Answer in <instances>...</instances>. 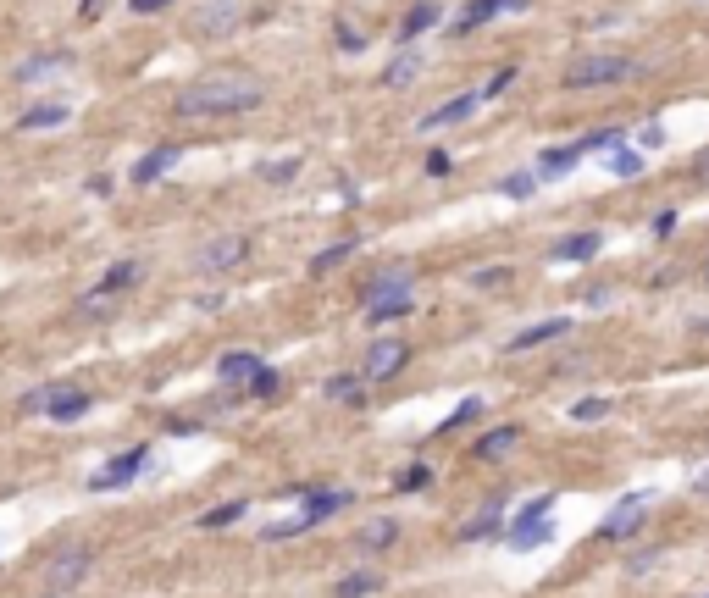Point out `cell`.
<instances>
[{
    "label": "cell",
    "instance_id": "cell-30",
    "mask_svg": "<svg viewBox=\"0 0 709 598\" xmlns=\"http://www.w3.org/2000/svg\"><path fill=\"white\" fill-rule=\"evenodd\" d=\"M349 255H355V239H344V244H327V250H316V255H311V277H327L333 266H344Z\"/></svg>",
    "mask_w": 709,
    "mask_h": 598
},
{
    "label": "cell",
    "instance_id": "cell-33",
    "mask_svg": "<svg viewBox=\"0 0 709 598\" xmlns=\"http://www.w3.org/2000/svg\"><path fill=\"white\" fill-rule=\"evenodd\" d=\"M621 139H626L621 128H599V133H588V139H577V144H582V156H610Z\"/></svg>",
    "mask_w": 709,
    "mask_h": 598
},
{
    "label": "cell",
    "instance_id": "cell-6",
    "mask_svg": "<svg viewBox=\"0 0 709 598\" xmlns=\"http://www.w3.org/2000/svg\"><path fill=\"white\" fill-rule=\"evenodd\" d=\"M244 255H250V239H244V233H211V239L194 250V272H200V277H222V272H233Z\"/></svg>",
    "mask_w": 709,
    "mask_h": 598
},
{
    "label": "cell",
    "instance_id": "cell-8",
    "mask_svg": "<svg viewBox=\"0 0 709 598\" xmlns=\"http://www.w3.org/2000/svg\"><path fill=\"white\" fill-rule=\"evenodd\" d=\"M405 360H410L405 338H377V344L366 349V360H361V377H366V383H388V377L405 371Z\"/></svg>",
    "mask_w": 709,
    "mask_h": 598
},
{
    "label": "cell",
    "instance_id": "cell-21",
    "mask_svg": "<svg viewBox=\"0 0 709 598\" xmlns=\"http://www.w3.org/2000/svg\"><path fill=\"white\" fill-rule=\"evenodd\" d=\"M499 521H505V499H488L477 515H471L466 527H460V543H482V538H493L499 532Z\"/></svg>",
    "mask_w": 709,
    "mask_h": 598
},
{
    "label": "cell",
    "instance_id": "cell-47",
    "mask_svg": "<svg viewBox=\"0 0 709 598\" xmlns=\"http://www.w3.org/2000/svg\"><path fill=\"white\" fill-rule=\"evenodd\" d=\"M698 183H709V150L698 156Z\"/></svg>",
    "mask_w": 709,
    "mask_h": 598
},
{
    "label": "cell",
    "instance_id": "cell-25",
    "mask_svg": "<svg viewBox=\"0 0 709 598\" xmlns=\"http://www.w3.org/2000/svg\"><path fill=\"white\" fill-rule=\"evenodd\" d=\"M67 117H73V106H61V100H50V106H28L23 117H17V128H28V133H34V128H61Z\"/></svg>",
    "mask_w": 709,
    "mask_h": 598
},
{
    "label": "cell",
    "instance_id": "cell-27",
    "mask_svg": "<svg viewBox=\"0 0 709 598\" xmlns=\"http://www.w3.org/2000/svg\"><path fill=\"white\" fill-rule=\"evenodd\" d=\"M416 78H421V50L405 45V56H399L394 67L383 72V84H388V89H405V84H416Z\"/></svg>",
    "mask_w": 709,
    "mask_h": 598
},
{
    "label": "cell",
    "instance_id": "cell-28",
    "mask_svg": "<svg viewBox=\"0 0 709 598\" xmlns=\"http://www.w3.org/2000/svg\"><path fill=\"white\" fill-rule=\"evenodd\" d=\"M327 399H338V405H349V410H361L366 405V377H333V383H327Z\"/></svg>",
    "mask_w": 709,
    "mask_h": 598
},
{
    "label": "cell",
    "instance_id": "cell-50",
    "mask_svg": "<svg viewBox=\"0 0 709 598\" xmlns=\"http://www.w3.org/2000/svg\"><path fill=\"white\" fill-rule=\"evenodd\" d=\"M704 283H709V277H704Z\"/></svg>",
    "mask_w": 709,
    "mask_h": 598
},
{
    "label": "cell",
    "instance_id": "cell-49",
    "mask_svg": "<svg viewBox=\"0 0 709 598\" xmlns=\"http://www.w3.org/2000/svg\"><path fill=\"white\" fill-rule=\"evenodd\" d=\"M698 333H709V316H704V322H698Z\"/></svg>",
    "mask_w": 709,
    "mask_h": 598
},
{
    "label": "cell",
    "instance_id": "cell-24",
    "mask_svg": "<svg viewBox=\"0 0 709 598\" xmlns=\"http://www.w3.org/2000/svg\"><path fill=\"white\" fill-rule=\"evenodd\" d=\"M410 311H416V299H410V294H394V299H377V305H366V322H372V327H388V322H405Z\"/></svg>",
    "mask_w": 709,
    "mask_h": 598
},
{
    "label": "cell",
    "instance_id": "cell-29",
    "mask_svg": "<svg viewBox=\"0 0 709 598\" xmlns=\"http://www.w3.org/2000/svg\"><path fill=\"white\" fill-rule=\"evenodd\" d=\"M377 587H383V582H377L372 571H355V576H338V582H333V598H372Z\"/></svg>",
    "mask_w": 709,
    "mask_h": 598
},
{
    "label": "cell",
    "instance_id": "cell-37",
    "mask_svg": "<svg viewBox=\"0 0 709 598\" xmlns=\"http://www.w3.org/2000/svg\"><path fill=\"white\" fill-rule=\"evenodd\" d=\"M294 172H300V161H261V178L266 183H294Z\"/></svg>",
    "mask_w": 709,
    "mask_h": 598
},
{
    "label": "cell",
    "instance_id": "cell-16",
    "mask_svg": "<svg viewBox=\"0 0 709 598\" xmlns=\"http://www.w3.org/2000/svg\"><path fill=\"white\" fill-rule=\"evenodd\" d=\"M499 12H527V0H471L466 12H460L455 34H471V28L493 23V17H499Z\"/></svg>",
    "mask_w": 709,
    "mask_h": 598
},
{
    "label": "cell",
    "instance_id": "cell-9",
    "mask_svg": "<svg viewBox=\"0 0 709 598\" xmlns=\"http://www.w3.org/2000/svg\"><path fill=\"white\" fill-rule=\"evenodd\" d=\"M145 471H150V449H145V443H133V449H122L111 466H100L95 477H89V488H95V493H100V488H122V482L145 477Z\"/></svg>",
    "mask_w": 709,
    "mask_h": 598
},
{
    "label": "cell",
    "instance_id": "cell-15",
    "mask_svg": "<svg viewBox=\"0 0 709 598\" xmlns=\"http://www.w3.org/2000/svg\"><path fill=\"white\" fill-rule=\"evenodd\" d=\"M261 366H266V360H261V355H250V349H228V355L217 360V377H222L228 388H239V394H244V383H250V377H255Z\"/></svg>",
    "mask_w": 709,
    "mask_h": 598
},
{
    "label": "cell",
    "instance_id": "cell-38",
    "mask_svg": "<svg viewBox=\"0 0 709 598\" xmlns=\"http://www.w3.org/2000/svg\"><path fill=\"white\" fill-rule=\"evenodd\" d=\"M610 416V399H577L571 405V421H604Z\"/></svg>",
    "mask_w": 709,
    "mask_h": 598
},
{
    "label": "cell",
    "instance_id": "cell-2",
    "mask_svg": "<svg viewBox=\"0 0 709 598\" xmlns=\"http://www.w3.org/2000/svg\"><path fill=\"white\" fill-rule=\"evenodd\" d=\"M637 61L621 56V50H588V56H577L571 67H565L560 84L565 89H604V84H626V78H637Z\"/></svg>",
    "mask_w": 709,
    "mask_h": 598
},
{
    "label": "cell",
    "instance_id": "cell-4",
    "mask_svg": "<svg viewBox=\"0 0 709 598\" xmlns=\"http://www.w3.org/2000/svg\"><path fill=\"white\" fill-rule=\"evenodd\" d=\"M89 565H95V554H89L84 543H67V549H56L45 565H39V587H45L50 598L73 593V587L89 576Z\"/></svg>",
    "mask_w": 709,
    "mask_h": 598
},
{
    "label": "cell",
    "instance_id": "cell-34",
    "mask_svg": "<svg viewBox=\"0 0 709 598\" xmlns=\"http://www.w3.org/2000/svg\"><path fill=\"white\" fill-rule=\"evenodd\" d=\"M604 167H610L615 178H637V172H643V150H610Z\"/></svg>",
    "mask_w": 709,
    "mask_h": 598
},
{
    "label": "cell",
    "instance_id": "cell-20",
    "mask_svg": "<svg viewBox=\"0 0 709 598\" xmlns=\"http://www.w3.org/2000/svg\"><path fill=\"white\" fill-rule=\"evenodd\" d=\"M84 410H89V394H84V388H50V399H45V416L50 421H78V416H84Z\"/></svg>",
    "mask_w": 709,
    "mask_h": 598
},
{
    "label": "cell",
    "instance_id": "cell-32",
    "mask_svg": "<svg viewBox=\"0 0 709 598\" xmlns=\"http://www.w3.org/2000/svg\"><path fill=\"white\" fill-rule=\"evenodd\" d=\"M250 510V499H233V504H217V510H205L200 515V527L205 532H217V527H233V521H239V515Z\"/></svg>",
    "mask_w": 709,
    "mask_h": 598
},
{
    "label": "cell",
    "instance_id": "cell-7",
    "mask_svg": "<svg viewBox=\"0 0 709 598\" xmlns=\"http://www.w3.org/2000/svg\"><path fill=\"white\" fill-rule=\"evenodd\" d=\"M239 23H244V0H200V6L189 12V28L200 39H222Z\"/></svg>",
    "mask_w": 709,
    "mask_h": 598
},
{
    "label": "cell",
    "instance_id": "cell-23",
    "mask_svg": "<svg viewBox=\"0 0 709 598\" xmlns=\"http://www.w3.org/2000/svg\"><path fill=\"white\" fill-rule=\"evenodd\" d=\"M516 443H521V427H493V432H482V438L471 443V455L477 460H505Z\"/></svg>",
    "mask_w": 709,
    "mask_h": 598
},
{
    "label": "cell",
    "instance_id": "cell-40",
    "mask_svg": "<svg viewBox=\"0 0 709 598\" xmlns=\"http://www.w3.org/2000/svg\"><path fill=\"white\" fill-rule=\"evenodd\" d=\"M244 394H255V399H266V394H277V371L272 366H261L250 377V383H244Z\"/></svg>",
    "mask_w": 709,
    "mask_h": 598
},
{
    "label": "cell",
    "instance_id": "cell-44",
    "mask_svg": "<svg viewBox=\"0 0 709 598\" xmlns=\"http://www.w3.org/2000/svg\"><path fill=\"white\" fill-rule=\"evenodd\" d=\"M449 167H455V161H449V150H427V172H433V178H444Z\"/></svg>",
    "mask_w": 709,
    "mask_h": 598
},
{
    "label": "cell",
    "instance_id": "cell-46",
    "mask_svg": "<svg viewBox=\"0 0 709 598\" xmlns=\"http://www.w3.org/2000/svg\"><path fill=\"white\" fill-rule=\"evenodd\" d=\"M78 17H100V0H78Z\"/></svg>",
    "mask_w": 709,
    "mask_h": 598
},
{
    "label": "cell",
    "instance_id": "cell-11",
    "mask_svg": "<svg viewBox=\"0 0 709 598\" xmlns=\"http://www.w3.org/2000/svg\"><path fill=\"white\" fill-rule=\"evenodd\" d=\"M139 277H145V266L139 261H117L111 266L106 277H100L95 288H89V299H84V311H100V305H106V299H117V294H128L133 283H139Z\"/></svg>",
    "mask_w": 709,
    "mask_h": 598
},
{
    "label": "cell",
    "instance_id": "cell-42",
    "mask_svg": "<svg viewBox=\"0 0 709 598\" xmlns=\"http://www.w3.org/2000/svg\"><path fill=\"white\" fill-rule=\"evenodd\" d=\"M427 477H433L427 466H410L405 477H399V493H416V488H427Z\"/></svg>",
    "mask_w": 709,
    "mask_h": 598
},
{
    "label": "cell",
    "instance_id": "cell-14",
    "mask_svg": "<svg viewBox=\"0 0 709 598\" xmlns=\"http://www.w3.org/2000/svg\"><path fill=\"white\" fill-rule=\"evenodd\" d=\"M565 333H571V316H549V322H538V327H521L505 349H510V355H527V349L554 344V338H565Z\"/></svg>",
    "mask_w": 709,
    "mask_h": 598
},
{
    "label": "cell",
    "instance_id": "cell-41",
    "mask_svg": "<svg viewBox=\"0 0 709 598\" xmlns=\"http://www.w3.org/2000/svg\"><path fill=\"white\" fill-rule=\"evenodd\" d=\"M510 84H516V67H499V72H493V78H488V84L477 89V95H482V100H493V95H505Z\"/></svg>",
    "mask_w": 709,
    "mask_h": 598
},
{
    "label": "cell",
    "instance_id": "cell-35",
    "mask_svg": "<svg viewBox=\"0 0 709 598\" xmlns=\"http://www.w3.org/2000/svg\"><path fill=\"white\" fill-rule=\"evenodd\" d=\"M499 194H510V200H532V194H538V172H510V178L499 183Z\"/></svg>",
    "mask_w": 709,
    "mask_h": 598
},
{
    "label": "cell",
    "instance_id": "cell-31",
    "mask_svg": "<svg viewBox=\"0 0 709 598\" xmlns=\"http://www.w3.org/2000/svg\"><path fill=\"white\" fill-rule=\"evenodd\" d=\"M73 67V56H67V50H56V56H45V61H23V67H17V78H23V84H34V78H50V72H67Z\"/></svg>",
    "mask_w": 709,
    "mask_h": 598
},
{
    "label": "cell",
    "instance_id": "cell-26",
    "mask_svg": "<svg viewBox=\"0 0 709 598\" xmlns=\"http://www.w3.org/2000/svg\"><path fill=\"white\" fill-rule=\"evenodd\" d=\"M582 161V144H565V150H543L538 156V178H560V172H571Z\"/></svg>",
    "mask_w": 709,
    "mask_h": 598
},
{
    "label": "cell",
    "instance_id": "cell-22",
    "mask_svg": "<svg viewBox=\"0 0 709 598\" xmlns=\"http://www.w3.org/2000/svg\"><path fill=\"white\" fill-rule=\"evenodd\" d=\"M444 23V12H438L433 0H416V6H410L405 12V23H399V45H410V39H421L427 34V28H438Z\"/></svg>",
    "mask_w": 709,
    "mask_h": 598
},
{
    "label": "cell",
    "instance_id": "cell-5",
    "mask_svg": "<svg viewBox=\"0 0 709 598\" xmlns=\"http://www.w3.org/2000/svg\"><path fill=\"white\" fill-rule=\"evenodd\" d=\"M549 515H554V493H538V499H532L527 510L510 521V549H521V554H527V549H543V543L554 538V521H549Z\"/></svg>",
    "mask_w": 709,
    "mask_h": 598
},
{
    "label": "cell",
    "instance_id": "cell-39",
    "mask_svg": "<svg viewBox=\"0 0 709 598\" xmlns=\"http://www.w3.org/2000/svg\"><path fill=\"white\" fill-rule=\"evenodd\" d=\"M510 283V266H482V272H471V288H505Z\"/></svg>",
    "mask_w": 709,
    "mask_h": 598
},
{
    "label": "cell",
    "instance_id": "cell-19",
    "mask_svg": "<svg viewBox=\"0 0 709 598\" xmlns=\"http://www.w3.org/2000/svg\"><path fill=\"white\" fill-rule=\"evenodd\" d=\"M394 294H410V266H388V272H377L372 283L361 288V305H377V299H394Z\"/></svg>",
    "mask_w": 709,
    "mask_h": 598
},
{
    "label": "cell",
    "instance_id": "cell-3",
    "mask_svg": "<svg viewBox=\"0 0 709 598\" xmlns=\"http://www.w3.org/2000/svg\"><path fill=\"white\" fill-rule=\"evenodd\" d=\"M349 504H355V493H349V488H327V493H311V499L300 504V515H289V521H272V527L261 532V543H283V538H300V532L322 527L327 515L349 510Z\"/></svg>",
    "mask_w": 709,
    "mask_h": 598
},
{
    "label": "cell",
    "instance_id": "cell-43",
    "mask_svg": "<svg viewBox=\"0 0 709 598\" xmlns=\"http://www.w3.org/2000/svg\"><path fill=\"white\" fill-rule=\"evenodd\" d=\"M172 0H128V12L133 17H156V12H167Z\"/></svg>",
    "mask_w": 709,
    "mask_h": 598
},
{
    "label": "cell",
    "instance_id": "cell-13",
    "mask_svg": "<svg viewBox=\"0 0 709 598\" xmlns=\"http://www.w3.org/2000/svg\"><path fill=\"white\" fill-rule=\"evenodd\" d=\"M178 156H183L178 144H156L150 156H139V161H133V189H150V183H156L161 172L178 167Z\"/></svg>",
    "mask_w": 709,
    "mask_h": 598
},
{
    "label": "cell",
    "instance_id": "cell-17",
    "mask_svg": "<svg viewBox=\"0 0 709 598\" xmlns=\"http://www.w3.org/2000/svg\"><path fill=\"white\" fill-rule=\"evenodd\" d=\"M399 543V521L394 515H377V521H366L361 532H355V549L361 554H383V549H394Z\"/></svg>",
    "mask_w": 709,
    "mask_h": 598
},
{
    "label": "cell",
    "instance_id": "cell-48",
    "mask_svg": "<svg viewBox=\"0 0 709 598\" xmlns=\"http://www.w3.org/2000/svg\"><path fill=\"white\" fill-rule=\"evenodd\" d=\"M698 493H709V471H704V477H698Z\"/></svg>",
    "mask_w": 709,
    "mask_h": 598
},
{
    "label": "cell",
    "instance_id": "cell-45",
    "mask_svg": "<svg viewBox=\"0 0 709 598\" xmlns=\"http://www.w3.org/2000/svg\"><path fill=\"white\" fill-rule=\"evenodd\" d=\"M338 45H344V50H366V34H355L349 23H338Z\"/></svg>",
    "mask_w": 709,
    "mask_h": 598
},
{
    "label": "cell",
    "instance_id": "cell-12",
    "mask_svg": "<svg viewBox=\"0 0 709 598\" xmlns=\"http://www.w3.org/2000/svg\"><path fill=\"white\" fill-rule=\"evenodd\" d=\"M477 106H482V95H477V89H466V95H455V100H444V106H433V111H427V117H421V133L455 128V122H466Z\"/></svg>",
    "mask_w": 709,
    "mask_h": 598
},
{
    "label": "cell",
    "instance_id": "cell-51",
    "mask_svg": "<svg viewBox=\"0 0 709 598\" xmlns=\"http://www.w3.org/2000/svg\"><path fill=\"white\" fill-rule=\"evenodd\" d=\"M704 598H709V593H704Z\"/></svg>",
    "mask_w": 709,
    "mask_h": 598
},
{
    "label": "cell",
    "instance_id": "cell-36",
    "mask_svg": "<svg viewBox=\"0 0 709 598\" xmlns=\"http://www.w3.org/2000/svg\"><path fill=\"white\" fill-rule=\"evenodd\" d=\"M477 416H482V399H460V410L444 421V427H438V438H444V432H455V427H466V421H477Z\"/></svg>",
    "mask_w": 709,
    "mask_h": 598
},
{
    "label": "cell",
    "instance_id": "cell-1",
    "mask_svg": "<svg viewBox=\"0 0 709 598\" xmlns=\"http://www.w3.org/2000/svg\"><path fill=\"white\" fill-rule=\"evenodd\" d=\"M178 117H244V111L266 106V78L250 67H211L194 84L172 95Z\"/></svg>",
    "mask_w": 709,
    "mask_h": 598
},
{
    "label": "cell",
    "instance_id": "cell-10",
    "mask_svg": "<svg viewBox=\"0 0 709 598\" xmlns=\"http://www.w3.org/2000/svg\"><path fill=\"white\" fill-rule=\"evenodd\" d=\"M643 515H649V493H626V499L599 521V538H610V543L615 538H632V532L643 527Z\"/></svg>",
    "mask_w": 709,
    "mask_h": 598
},
{
    "label": "cell",
    "instance_id": "cell-18",
    "mask_svg": "<svg viewBox=\"0 0 709 598\" xmlns=\"http://www.w3.org/2000/svg\"><path fill=\"white\" fill-rule=\"evenodd\" d=\"M599 250H604V233H599V228H582V233H571V239L554 244L549 261H593Z\"/></svg>",
    "mask_w": 709,
    "mask_h": 598
}]
</instances>
